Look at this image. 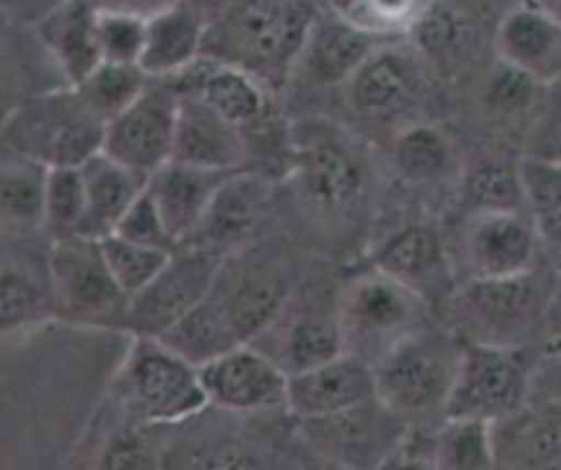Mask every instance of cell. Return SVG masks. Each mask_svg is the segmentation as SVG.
<instances>
[{
	"instance_id": "16",
	"label": "cell",
	"mask_w": 561,
	"mask_h": 470,
	"mask_svg": "<svg viewBox=\"0 0 561 470\" xmlns=\"http://www.w3.org/2000/svg\"><path fill=\"white\" fill-rule=\"evenodd\" d=\"M198 371L209 410L240 419L287 413L289 377L253 344L229 349Z\"/></svg>"
},
{
	"instance_id": "23",
	"label": "cell",
	"mask_w": 561,
	"mask_h": 470,
	"mask_svg": "<svg viewBox=\"0 0 561 470\" xmlns=\"http://www.w3.org/2000/svg\"><path fill=\"white\" fill-rule=\"evenodd\" d=\"M174 160L207 171H248L251 140L209 105L193 96H180Z\"/></svg>"
},
{
	"instance_id": "9",
	"label": "cell",
	"mask_w": 561,
	"mask_h": 470,
	"mask_svg": "<svg viewBox=\"0 0 561 470\" xmlns=\"http://www.w3.org/2000/svg\"><path fill=\"white\" fill-rule=\"evenodd\" d=\"M53 320L85 331L127 333L129 297L113 280L100 240L72 237L56 240L47 256Z\"/></svg>"
},
{
	"instance_id": "1",
	"label": "cell",
	"mask_w": 561,
	"mask_h": 470,
	"mask_svg": "<svg viewBox=\"0 0 561 470\" xmlns=\"http://www.w3.org/2000/svg\"><path fill=\"white\" fill-rule=\"evenodd\" d=\"M559 286L561 275L553 267H534L512 278L460 280L446 302L449 328L462 342L531 347L550 333Z\"/></svg>"
},
{
	"instance_id": "19",
	"label": "cell",
	"mask_w": 561,
	"mask_h": 470,
	"mask_svg": "<svg viewBox=\"0 0 561 470\" xmlns=\"http://www.w3.org/2000/svg\"><path fill=\"white\" fill-rule=\"evenodd\" d=\"M165 83L180 96H193L209 105L245 135L270 113V94L262 80L207 53Z\"/></svg>"
},
{
	"instance_id": "18",
	"label": "cell",
	"mask_w": 561,
	"mask_h": 470,
	"mask_svg": "<svg viewBox=\"0 0 561 470\" xmlns=\"http://www.w3.org/2000/svg\"><path fill=\"white\" fill-rule=\"evenodd\" d=\"M542 245L526 213L471 215L462 237V278L493 280L539 267Z\"/></svg>"
},
{
	"instance_id": "43",
	"label": "cell",
	"mask_w": 561,
	"mask_h": 470,
	"mask_svg": "<svg viewBox=\"0 0 561 470\" xmlns=\"http://www.w3.org/2000/svg\"><path fill=\"white\" fill-rule=\"evenodd\" d=\"M466 23L460 14L446 3V0H435L427 14L419 20V25L410 34V45L419 50L424 61H446V58L457 56L466 45Z\"/></svg>"
},
{
	"instance_id": "34",
	"label": "cell",
	"mask_w": 561,
	"mask_h": 470,
	"mask_svg": "<svg viewBox=\"0 0 561 470\" xmlns=\"http://www.w3.org/2000/svg\"><path fill=\"white\" fill-rule=\"evenodd\" d=\"M47 169L34 160L3 151L0 154V226L18 231L42 229Z\"/></svg>"
},
{
	"instance_id": "29",
	"label": "cell",
	"mask_w": 561,
	"mask_h": 470,
	"mask_svg": "<svg viewBox=\"0 0 561 470\" xmlns=\"http://www.w3.org/2000/svg\"><path fill=\"white\" fill-rule=\"evenodd\" d=\"M380 45L382 42L369 39L325 12V18L311 20L298 64H304L306 74L320 85H347Z\"/></svg>"
},
{
	"instance_id": "21",
	"label": "cell",
	"mask_w": 561,
	"mask_h": 470,
	"mask_svg": "<svg viewBox=\"0 0 561 470\" xmlns=\"http://www.w3.org/2000/svg\"><path fill=\"white\" fill-rule=\"evenodd\" d=\"M377 399L375 371L355 355L342 353L328 364L289 377L287 413L295 421L328 419Z\"/></svg>"
},
{
	"instance_id": "8",
	"label": "cell",
	"mask_w": 561,
	"mask_h": 470,
	"mask_svg": "<svg viewBox=\"0 0 561 470\" xmlns=\"http://www.w3.org/2000/svg\"><path fill=\"white\" fill-rule=\"evenodd\" d=\"M339 289L342 280L304 275L278 317L251 344L287 377L339 358L344 353Z\"/></svg>"
},
{
	"instance_id": "39",
	"label": "cell",
	"mask_w": 561,
	"mask_h": 470,
	"mask_svg": "<svg viewBox=\"0 0 561 470\" xmlns=\"http://www.w3.org/2000/svg\"><path fill=\"white\" fill-rule=\"evenodd\" d=\"M147 85L149 78L140 72V67H118V64L102 61L89 78L75 85V94L107 127L147 91Z\"/></svg>"
},
{
	"instance_id": "45",
	"label": "cell",
	"mask_w": 561,
	"mask_h": 470,
	"mask_svg": "<svg viewBox=\"0 0 561 470\" xmlns=\"http://www.w3.org/2000/svg\"><path fill=\"white\" fill-rule=\"evenodd\" d=\"M539 91H542V85L534 83L528 74L499 61L490 72L488 83H484V105L501 116H517L537 102Z\"/></svg>"
},
{
	"instance_id": "25",
	"label": "cell",
	"mask_w": 561,
	"mask_h": 470,
	"mask_svg": "<svg viewBox=\"0 0 561 470\" xmlns=\"http://www.w3.org/2000/svg\"><path fill=\"white\" fill-rule=\"evenodd\" d=\"M36 34L61 69L69 89L102 64L96 47V3L91 0H61L39 20Z\"/></svg>"
},
{
	"instance_id": "51",
	"label": "cell",
	"mask_w": 561,
	"mask_h": 470,
	"mask_svg": "<svg viewBox=\"0 0 561 470\" xmlns=\"http://www.w3.org/2000/svg\"><path fill=\"white\" fill-rule=\"evenodd\" d=\"M534 3H539V7H542L545 12H548L550 18L561 25V0H534Z\"/></svg>"
},
{
	"instance_id": "24",
	"label": "cell",
	"mask_w": 561,
	"mask_h": 470,
	"mask_svg": "<svg viewBox=\"0 0 561 470\" xmlns=\"http://www.w3.org/2000/svg\"><path fill=\"white\" fill-rule=\"evenodd\" d=\"M237 171H207L171 160L169 165L149 176L147 193L163 215L176 245L187 242L202 223L218 187Z\"/></svg>"
},
{
	"instance_id": "6",
	"label": "cell",
	"mask_w": 561,
	"mask_h": 470,
	"mask_svg": "<svg viewBox=\"0 0 561 470\" xmlns=\"http://www.w3.org/2000/svg\"><path fill=\"white\" fill-rule=\"evenodd\" d=\"M300 278L289 253L251 242L224 259L207 302L237 342L251 344L278 317Z\"/></svg>"
},
{
	"instance_id": "44",
	"label": "cell",
	"mask_w": 561,
	"mask_h": 470,
	"mask_svg": "<svg viewBox=\"0 0 561 470\" xmlns=\"http://www.w3.org/2000/svg\"><path fill=\"white\" fill-rule=\"evenodd\" d=\"M526 408H561V333H550L531 347Z\"/></svg>"
},
{
	"instance_id": "47",
	"label": "cell",
	"mask_w": 561,
	"mask_h": 470,
	"mask_svg": "<svg viewBox=\"0 0 561 470\" xmlns=\"http://www.w3.org/2000/svg\"><path fill=\"white\" fill-rule=\"evenodd\" d=\"M435 426L438 424H415L404 432L399 446L386 457L377 470H435L433 446Z\"/></svg>"
},
{
	"instance_id": "22",
	"label": "cell",
	"mask_w": 561,
	"mask_h": 470,
	"mask_svg": "<svg viewBox=\"0 0 561 470\" xmlns=\"http://www.w3.org/2000/svg\"><path fill=\"white\" fill-rule=\"evenodd\" d=\"M493 45L501 64L528 74L542 89L561 83V25L534 0L504 14Z\"/></svg>"
},
{
	"instance_id": "2",
	"label": "cell",
	"mask_w": 561,
	"mask_h": 470,
	"mask_svg": "<svg viewBox=\"0 0 561 470\" xmlns=\"http://www.w3.org/2000/svg\"><path fill=\"white\" fill-rule=\"evenodd\" d=\"M293 187L306 215L322 229H350L369 209L371 171L360 151L328 124L295 135Z\"/></svg>"
},
{
	"instance_id": "33",
	"label": "cell",
	"mask_w": 561,
	"mask_h": 470,
	"mask_svg": "<svg viewBox=\"0 0 561 470\" xmlns=\"http://www.w3.org/2000/svg\"><path fill=\"white\" fill-rule=\"evenodd\" d=\"M520 182L526 215L534 223L539 245L561 264V163L523 154Z\"/></svg>"
},
{
	"instance_id": "40",
	"label": "cell",
	"mask_w": 561,
	"mask_h": 470,
	"mask_svg": "<svg viewBox=\"0 0 561 470\" xmlns=\"http://www.w3.org/2000/svg\"><path fill=\"white\" fill-rule=\"evenodd\" d=\"M42 229L50 242L83 237L85 229V193L80 169H50L45 180V204H42Z\"/></svg>"
},
{
	"instance_id": "46",
	"label": "cell",
	"mask_w": 561,
	"mask_h": 470,
	"mask_svg": "<svg viewBox=\"0 0 561 470\" xmlns=\"http://www.w3.org/2000/svg\"><path fill=\"white\" fill-rule=\"evenodd\" d=\"M113 234L122 237V240L138 242V245L160 248V251H174L176 248V242H174V237H171L169 226H165L163 215L158 213V207H154L152 196H149L147 191L140 193L138 202H135L133 207L127 209V215L118 220V226Z\"/></svg>"
},
{
	"instance_id": "41",
	"label": "cell",
	"mask_w": 561,
	"mask_h": 470,
	"mask_svg": "<svg viewBox=\"0 0 561 470\" xmlns=\"http://www.w3.org/2000/svg\"><path fill=\"white\" fill-rule=\"evenodd\" d=\"M100 251L107 270H111L113 280L122 286V291L127 297H135L140 289H147L171 256V251L138 245V242L122 240L116 234L102 237Z\"/></svg>"
},
{
	"instance_id": "5",
	"label": "cell",
	"mask_w": 561,
	"mask_h": 470,
	"mask_svg": "<svg viewBox=\"0 0 561 470\" xmlns=\"http://www.w3.org/2000/svg\"><path fill=\"white\" fill-rule=\"evenodd\" d=\"M339 322L344 353L375 366L399 342L433 325V308L386 273L366 264L342 280Z\"/></svg>"
},
{
	"instance_id": "3",
	"label": "cell",
	"mask_w": 561,
	"mask_h": 470,
	"mask_svg": "<svg viewBox=\"0 0 561 470\" xmlns=\"http://www.w3.org/2000/svg\"><path fill=\"white\" fill-rule=\"evenodd\" d=\"M107 397L113 410L124 419L165 429L187 424L209 410L202 371L165 347L160 339L135 336L129 342Z\"/></svg>"
},
{
	"instance_id": "13",
	"label": "cell",
	"mask_w": 561,
	"mask_h": 470,
	"mask_svg": "<svg viewBox=\"0 0 561 470\" xmlns=\"http://www.w3.org/2000/svg\"><path fill=\"white\" fill-rule=\"evenodd\" d=\"M224 259L220 253L191 245V242L176 245L152 284L129 297V339H160L176 322L185 320L193 308L207 300Z\"/></svg>"
},
{
	"instance_id": "27",
	"label": "cell",
	"mask_w": 561,
	"mask_h": 470,
	"mask_svg": "<svg viewBox=\"0 0 561 470\" xmlns=\"http://www.w3.org/2000/svg\"><path fill=\"white\" fill-rule=\"evenodd\" d=\"M163 470H280V454L273 459L251 437L231 429L204 426L187 435L171 429Z\"/></svg>"
},
{
	"instance_id": "48",
	"label": "cell",
	"mask_w": 561,
	"mask_h": 470,
	"mask_svg": "<svg viewBox=\"0 0 561 470\" xmlns=\"http://www.w3.org/2000/svg\"><path fill=\"white\" fill-rule=\"evenodd\" d=\"M526 154L539 157V160H550V163H561V94L553 96L550 105L545 107L542 116H539Z\"/></svg>"
},
{
	"instance_id": "28",
	"label": "cell",
	"mask_w": 561,
	"mask_h": 470,
	"mask_svg": "<svg viewBox=\"0 0 561 470\" xmlns=\"http://www.w3.org/2000/svg\"><path fill=\"white\" fill-rule=\"evenodd\" d=\"M80 180H83L85 193L83 237H89V240H102V237L113 234L118 220L138 202L149 182L147 176L116 163L105 151H96L80 165Z\"/></svg>"
},
{
	"instance_id": "11",
	"label": "cell",
	"mask_w": 561,
	"mask_h": 470,
	"mask_svg": "<svg viewBox=\"0 0 561 470\" xmlns=\"http://www.w3.org/2000/svg\"><path fill=\"white\" fill-rule=\"evenodd\" d=\"M311 14L289 0H253L234 9L220 28V61L245 69L264 83L273 72H289L298 64Z\"/></svg>"
},
{
	"instance_id": "7",
	"label": "cell",
	"mask_w": 561,
	"mask_h": 470,
	"mask_svg": "<svg viewBox=\"0 0 561 470\" xmlns=\"http://www.w3.org/2000/svg\"><path fill=\"white\" fill-rule=\"evenodd\" d=\"M105 124L80 102L75 89L50 91L20 105L0 129V140L14 154L42 169H80L102 151Z\"/></svg>"
},
{
	"instance_id": "31",
	"label": "cell",
	"mask_w": 561,
	"mask_h": 470,
	"mask_svg": "<svg viewBox=\"0 0 561 470\" xmlns=\"http://www.w3.org/2000/svg\"><path fill=\"white\" fill-rule=\"evenodd\" d=\"M169 437L165 426L138 424L116 413L96 440L89 470H163Z\"/></svg>"
},
{
	"instance_id": "49",
	"label": "cell",
	"mask_w": 561,
	"mask_h": 470,
	"mask_svg": "<svg viewBox=\"0 0 561 470\" xmlns=\"http://www.w3.org/2000/svg\"><path fill=\"white\" fill-rule=\"evenodd\" d=\"M280 470H342L336 465L325 462L317 454H311L304 443L298 440V435L289 437V443L280 448Z\"/></svg>"
},
{
	"instance_id": "30",
	"label": "cell",
	"mask_w": 561,
	"mask_h": 470,
	"mask_svg": "<svg viewBox=\"0 0 561 470\" xmlns=\"http://www.w3.org/2000/svg\"><path fill=\"white\" fill-rule=\"evenodd\" d=\"M393 169L413 187H440L457 182L460 185V163L455 146L427 122L410 124L393 135L391 144Z\"/></svg>"
},
{
	"instance_id": "36",
	"label": "cell",
	"mask_w": 561,
	"mask_h": 470,
	"mask_svg": "<svg viewBox=\"0 0 561 470\" xmlns=\"http://www.w3.org/2000/svg\"><path fill=\"white\" fill-rule=\"evenodd\" d=\"M53 320L50 286L25 267H0V339L18 336Z\"/></svg>"
},
{
	"instance_id": "37",
	"label": "cell",
	"mask_w": 561,
	"mask_h": 470,
	"mask_svg": "<svg viewBox=\"0 0 561 470\" xmlns=\"http://www.w3.org/2000/svg\"><path fill=\"white\" fill-rule=\"evenodd\" d=\"M435 470H495L493 426L482 421L444 419L435 426Z\"/></svg>"
},
{
	"instance_id": "12",
	"label": "cell",
	"mask_w": 561,
	"mask_h": 470,
	"mask_svg": "<svg viewBox=\"0 0 561 470\" xmlns=\"http://www.w3.org/2000/svg\"><path fill=\"white\" fill-rule=\"evenodd\" d=\"M344 91L355 116L397 135L399 129L419 124L415 116L430 94L427 64L413 45L382 42L350 78Z\"/></svg>"
},
{
	"instance_id": "35",
	"label": "cell",
	"mask_w": 561,
	"mask_h": 470,
	"mask_svg": "<svg viewBox=\"0 0 561 470\" xmlns=\"http://www.w3.org/2000/svg\"><path fill=\"white\" fill-rule=\"evenodd\" d=\"M460 198L468 213H526L520 182V160H499L488 157L460 174Z\"/></svg>"
},
{
	"instance_id": "14",
	"label": "cell",
	"mask_w": 561,
	"mask_h": 470,
	"mask_svg": "<svg viewBox=\"0 0 561 470\" xmlns=\"http://www.w3.org/2000/svg\"><path fill=\"white\" fill-rule=\"evenodd\" d=\"M410 424L380 399L314 421H295L298 440L342 470H377L399 446Z\"/></svg>"
},
{
	"instance_id": "15",
	"label": "cell",
	"mask_w": 561,
	"mask_h": 470,
	"mask_svg": "<svg viewBox=\"0 0 561 470\" xmlns=\"http://www.w3.org/2000/svg\"><path fill=\"white\" fill-rule=\"evenodd\" d=\"M176 116V91L165 80H149L147 91L105 127L102 151L149 180L174 160Z\"/></svg>"
},
{
	"instance_id": "20",
	"label": "cell",
	"mask_w": 561,
	"mask_h": 470,
	"mask_svg": "<svg viewBox=\"0 0 561 470\" xmlns=\"http://www.w3.org/2000/svg\"><path fill=\"white\" fill-rule=\"evenodd\" d=\"M267 180L251 169L237 171L218 187L202 223L187 242L220 253V256H229V253L251 245V242H256L259 226L267 213Z\"/></svg>"
},
{
	"instance_id": "42",
	"label": "cell",
	"mask_w": 561,
	"mask_h": 470,
	"mask_svg": "<svg viewBox=\"0 0 561 470\" xmlns=\"http://www.w3.org/2000/svg\"><path fill=\"white\" fill-rule=\"evenodd\" d=\"M144 45H147V20L96 7V47L102 61L140 67Z\"/></svg>"
},
{
	"instance_id": "4",
	"label": "cell",
	"mask_w": 561,
	"mask_h": 470,
	"mask_svg": "<svg viewBox=\"0 0 561 470\" xmlns=\"http://www.w3.org/2000/svg\"><path fill=\"white\" fill-rule=\"evenodd\" d=\"M462 344L451 328L435 322L399 342L371 366L377 399L410 426L433 424L435 415L446 419Z\"/></svg>"
},
{
	"instance_id": "10",
	"label": "cell",
	"mask_w": 561,
	"mask_h": 470,
	"mask_svg": "<svg viewBox=\"0 0 561 470\" xmlns=\"http://www.w3.org/2000/svg\"><path fill=\"white\" fill-rule=\"evenodd\" d=\"M531 347L462 344L460 369H457L455 388L446 404V419L482 421V424L499 426L526 410Z\"/></svg>"
},
{
	"instance_id": "17",
	"label": "cell",
	"mask_w": 561,
	"mask_h": 470,
	"mask_svg": "<svg viewBox=\"0 0 561 470\" xmlns=\"http://www.w3.org/2000/svg\"><path fill=\"white\" fill-rule=\"evenodd\" d=\"M369 264L421 297L430 308L446 306L460 284L457 264L451 262L444 237L430 223L393 229L386 240L377 242Z\"/></svg>"
},
{
	"instance_id": "50",
	"label": "cell",
	"mask_w": 561,
	"mask_h": 470,
	"mask_svg": "<svg viewBox=\"0 0 561 470\" xmlns=\"http://www.w3.org/2000/svg\"><path fill=\"white\" fill-rule=\"evenodd\" d=\"M174 3H180V0H100L96 7L113 9V12H127V14H135V18L149 20L154 18V14L171 9Z\"/></svg>"
},
{
	"instance_id": "32",
	"label": "cell",
	"mask_w": 561,
	"mask_h": 470,
	"mask_svg": "<svg viewBox=\"0 0 561 470\" xmlns=\"http://www.w3.org/2000/svg\"><path fill=\"white\" fill-rule=\"evenodd\" d=\"M435 0H325V12L375 42L410 39Z\"/></svg>"
},
{
	"instance_id": "26",
	"label": "cell",
	"mask_w": 561,
	"mask_h": 470,
	"mask_svg": "<svg viewBox=\"0 0 561 470\" xmlns=\"http://www.w3.org/2000/svg\"><path fill=\"white\" fill-rule=\"evenodd\" d=\"M207 23L187 3H174L147 20V45L140 56V72L149 80H169L204 56Z\"/></svg>"
},
{
	"instance_id": "38",
	"label": "cell",
	"mask_w": 561,
	"mask_h": 470,
	"mask_svg": "<svg viewBox=\"0 0 561 470\" xmlns=\"http://www.w3.org/2000/svg\"><path fill=\"white\" fill-rule=\"evenodd\" d=\"M160 342L169 349H174L187 364L196 366V369L213 364L215 358L226 355L229 349L242 347L207 300L198 308H193L185 320L176 322L169 333H163Z\"/></svg>"
}]
</instances>
